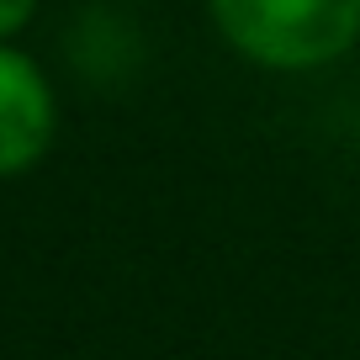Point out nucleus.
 <instances>
[{
  "instance_id": "1",
  "label": "nucleus",
  "mask_w": 360,
  "mask_h": 360,
  "mask_svg": "<svg viewBox=\"0 0 360 360\" xmlns=\"http://www.w3.org/2000/svg\"><path fill=\"white\" fill-rule=\"evenodd\" d=\"M217 37L270 75H313L360 43V0H207Z\"/></svg>"
},
{
  "instance_id": "2",
  "label": "nucleus",
  "mask_w": 360,
  "mask_h": 360,
  "mask_svg": "<svg viewBox=\"0 0 360 360\" xmlns=\"http://www.w3.org/2000/svg\"><path fill=\"white\" fill-rule=\"evenodd\" d=\"M58 138V96L32 53L0 43V180H16L48 159Z\"/></svg>"
},
{
  "instance_id": "3",
  "label": "nucleus",
  "mask_w": 360,
  "mask_h": 360,
  "mask_svg": "<svg viewBox=\"0 0 360 360\" xmlns=\"http://www.w3.org/2000/svg\"><path fill=\"white\" fill-rule=\"evenodd\" d=\"M37 16V0H0V43H16V32H27Z\"/></svg>"
}]
</instances>
